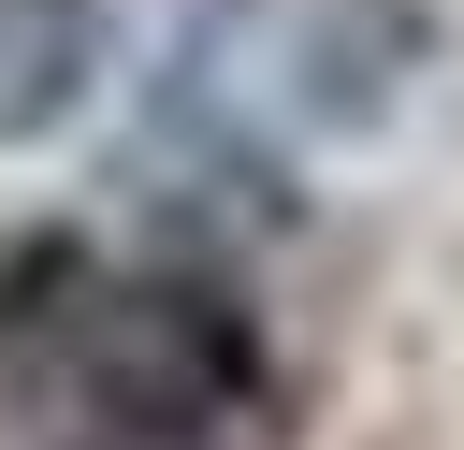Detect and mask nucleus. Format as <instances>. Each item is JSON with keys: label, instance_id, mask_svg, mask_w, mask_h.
<instances>
[{"label": "nucleus", "instance_id": "f03ea898", "mask_svg": "<svg viewBox=\"0 0 464 450\" xmlns=\"http://www.w3.org/2000/svg\"><path fill=\"white\" fill-rule=\"evenodd\" d=\"M420 44H435L420 0H218L188 44V87L290 131V145H334V131H377L406 102Z\"/></svg>", "mask_w": 464, "mask_h": 450}, {"label": "nucleus", "instance_id": "f257e3e1", "mask_svg": "<svg viewBox=\"0 0 464 450\" xmlns=\"http://www.w3.org/2000/svg\"><path fill=\"white\" fill-rule=\"evenodd\" d=\"M0 406L102 450H203L261 406V319L218 276H102L72 232H29L0 261Z\"/></svg>", "mask_w": 464, "mask_h": 450}]
</instances>
